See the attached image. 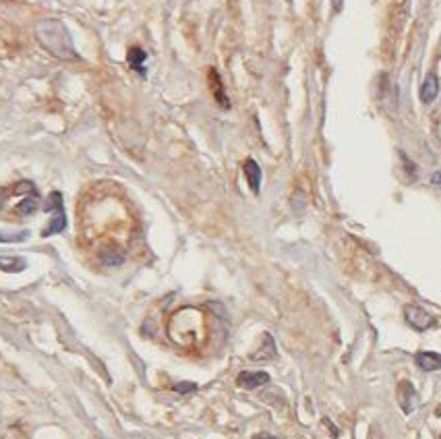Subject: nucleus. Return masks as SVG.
<instances>
[{"label": "nucleus", "mask_w": 441, "mask_h": 439, "mask_svg": "<svg viewBox=\"0 0 441 439\" xmlns=\"http://www.w3.org/2000/svg\"><path fill=\"white\" fill-rule=\"evenodd\" d=\"M62 207H64V205H62V195H60L58 191L50 193L48 199L44 201V209H46V211H56V209H62Z\"/></svg>", "instance_id": "nucleus-16"}, {"label": "nucleus", "mask_w": 441, "mask_h": 439, "mask_svg": "<svg viewBox=\"0 0 441 439\" xmlns=\"http://www.w3.org/2000/svg\"><path fill=\"white\" fill-rule=\"evenodd\" d=\"M237 384L243 388V390H257L265 384H269V375L265 371H243L239 377H237Z\"/></svg>", "instance_id": "nucleus-4"}, {"label": "nucleus", "mask_w": 441, "mask_h": 439, "mask_svg": "<svg viewBox=\"0 0 441 439\" xmlns=\"http://www.w3.org/2000/svg\"><path fill=\"white\" fill-rule=\"evenodd\" d=\"M38 207H40V195H38V191H36V193H31V195H25V197L15 205V213H17V215H31V213H36Z\"/></svg>", "instance_id": "nucleus-9"}, {"label": "nucleus", "mask_w": 441, "mask_h": 439, "mask_svg": "<svg viewBox=\"0 0 441 439\" xmlns=\"http://www.w3.org/2000/svg\"><path fill=\"white\" fill-rule=\"evenodd\" d=\"M66 228V215H64V207L62 209H56L50 224L42 230V237H52V235H58Z\"/></svg>", "instance_id": "nucleus-8"}, {"label": "nucleus", "mask_w": 441, "mask_h": 439, "mask_svg": "<svg viewBox=\"0 0 441 439\" xmlns=\"http://www.w3.org/2000/svg\"><path fill=\"white\" fill-rule=\"evenodd\" d=\"M398 402H400V406H402V410H404L406 414H410V412L416 408V404H418V394L414 392V388H412L410 382H402V384L398 386Z\"/></svg>", "instance_id": "nucleus-3"}, {"label": "nucleus", "mask_w": 441, "mask_h": 439, "mask_svg": "<svg viewBox=\"0 0 441 439\" xmlns=\"http://www.w3.org/2000/svg\"><path fill=\"white\" fill-rule=\"evenodd\" d=\"M29 239V230H19V232H0V243H23Z\"/></svg>", "instance_id": "nucleus-15"}, {"label": "nucleus", "mask_w": 441, "mask_h": 439, "mask_svg": "<svg viewBox=\"0 0 441 439\" xmlns=\"http://www.w3.org/2000/svg\"><path fill=\"white\" fill-rule=\"evenodd\" d=\"M36 38L40 46L58 60H79V54L72 44L66 25L60 19H42L36 23Z\"/></svg>", "instance_id": "nucleus-1"}, {"label": "nucleus", "mask_w": 441, "mask_h": 439, "mask_svg": "<svg viewBox=\"0 0 441 439\" xmlns=\"http://www.w3.org/2000/svg\"><path fill=\"white\" fill-rule=\"evenodd\" d=\"M209 77H211V88H213V94H215V100L222 104V108H230V102L224 94V88H222V81H219L217 72L215 70H209Z\"/></svg>", "instance_id": "nucleus-13"}, {"label": "nucleus", "mask_w": 441, "mask_h": 439, "mask_svg": "<svg viewBox=\"0 0 441 439\" xmlns=\"http://www.w3.org/2000/svg\"><path fill=\"white\" fill-rule=\"evenodd\" d=\"M245 176H247V183L251 187L253 193H259L261 189V168L255 160H247L245 162Z\"/></svg>", "instance_id": "nucleus-6"}, {"label": "nucleus", "mask_w": 441, "mask_h": 439, "mask_svg": "<svg viewBox=\"0 0 441 439\" xmlns=\"http://www.w3.org/2000/svg\"><path fill=\"white\" fill-rule=\"evenodd\" d=\"M126 60H129V66H131L133 70H137L139 75H145V60H147V54H145L139 46H133V48L129 50Z\"/></svg>", "instance_id": "nucleus-11"}, {"label": "nucleus", "mask_w": 441, "mask_h": 439, "mask_svg": "<svg viewBox=\"0 0 441 439\" xmlns=\"http://www.w3.org/2000/svg\"><path fill=\"white\" fill-rule=\"evenodd\" d=\"M7 199H9V189H3V187H0V209L5 207Z\"/></svg>", "instance_id": "nucleus-19"}, {"label": "nucleus", "mask_w": 441, "mask_h": 439, "mask_svg": "<svg viewBox=\"0 0 441 439\" xmlns=\"http://www.w3.org/2000/svg\"><path fill=\"white\" fill-rule=\"evenodd\" d=\"M100 259H102L104 265H120L124 257H122V253H120L118 249H114V247H104V249L100 251Z\"/></svg>", "instance_id": "nucleus-14"}, {"label": "nucleus", "mask_w": 441, "mask_h": 439, "mask_svg": "<svg viewBox=\"0 0 441 439\" xmlns=\"http://www.w3.org/2000/svg\"><path fill=\"white\" fill-rule=\"evenodd\" d=\"M27 267V261L23 257L17 255H3L0 257V269L7 271V274H19Z\"/></svg>", "instance_id": "nucleus-10"}, {"label": "nucleus", "mask_w": 441, "mask_h": 439, "mask_svg": "<svg viewBox=\"0 0 441 439\" xmlns=\"http://www.w3.org/2000/svg\"><path fill=\"white\" fill-rule=\"evenodd\" d=\"M416 364L423 371H437V369H441V354H437V352H418L416 354Z\"/></svg>", "instance_id": "nucleus-7"}, {"label": "nucleus", "mask_w": 441, "mask_h": 439, "mask_svg": "<svg viewBox=\"0 0 441 439\" xmlns=\"http://www.w3.org/2000/svg\"><path fill=\"white\" fill-rule=\"evenodd\" d=\"M404 317L418 332H425V330L433 328V323H435V317L431 313H427L425 309H420L418 305H406L404 307Z\"/></svg>", "instance_id": "nucleus-2"}, {"label": "nucleus", "mask_w": 441, "mask_h": 439, "mask_svg": "<svg viewBox=\"0 0 441 439\" xmlns=\"http://www.w3.org/2000/svg\"><path fill=\"white\" fill-rule=\"evenodd\" d=\"M278 352H276V344H273V338L269 334L263 336V346L251 356L253 360H269V358H276Z\"/></svg>", "instance_id": "nucleus-12"}, {"label": "nucleus", "mask_w": 441, "mask_h": 439, "mask_svg": "<svg viewBox=\"0 0 441 439\" xmlns=\"http://www.w3.org/2000/svg\"><path fill=\"white\" fill-rule=\"evenodd\" d=\"M255 439H278V437H269V435H257Z\"/></svg>", "instance_id": "nucleus-21"}, {"label": "nucleus", "mask_w": 441, "mask_h": 439, "mask_svg": "<svg viewBox=\"0 0 441 439\" xmlns=\"http://www.w3.org/2000/svg\"><path fill=\"white\" fill-rule=\"evenodd\" d=\"M431 183H433L435 187H441V172H433V174H431Z\"/></svg>", "instance_id": "nucleus-20"}, {"label": "nucleus", "mask_w": 441, "mask_h": 439, "mask_svg": "<svg viewBox=\"0 0 441 439\" xmlns=\"http://www.w3.org/2000/svg\"><path fill=\"white\" fill-rule=\"evenodd\" d=\"M38 189H36V185L31 183V181H21V183H17L15 187H13V193H17V195H31V193H36Z\"/></svg>", "instance_id": "nucleus-17"}, {"label": "nucleus", "mask_w": 441, "mask_h": 439, "mask_svg": "<svg viewBox=\"0 0 441 439\" xmlns=\"http://www.w3.org/2000/svg\"><path fill=\"white\" fill-rule=\"evenodd\" d=\"M439 94V79L435 72H429V75L425 77L423 85H420V102L423 104H431Z\"/></svg>", "instance_id": "nucleus-5"}, {"label": "nucleus", "mask_w": 441, "mask_h": 439, "mask_svg": "<svg viewBox=\"0 0 441 439\" xmlns=\"http://www.w3.org/2000/svg\"><path fill=\"white\" fill-rule=\"evenodd\" d=\"M172 390L178 392V394H191V392L197 390V384H193V382H181V384H176Z\"/></svg>", "instance_id": "nucleus-18"}]
</instances>
